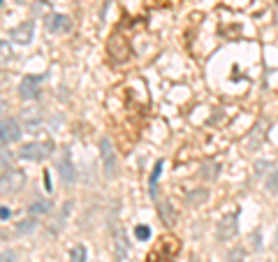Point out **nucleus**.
<instances>
[{
  "mask_svg": "<svg viewBox=\"0 0 278 262\" xmlns=\"http://www.w3.org/2000/svg\"><path fill=\"white\" fill-rule=\"evenodd\" d=\"M53 153V142H30V144H23L19 149V158L28 162H42L46 160L49 155Z\"/></svg>",
  "mask_w": 278,
  "mask_h": 262,
  "instance_id": "f257e3e1",
  "label": "nucleus"
},
{
  "mask_svg": "<svg viewBox=\"0 0 278 262\" xmlns=\"http://www.w3.org/2000/svg\"><path fill=\"white\" fill-rule=\"evenodd\" d=\"M100 158H102V167H105V174L109 179H114L119 174V155H116V149H114L112 139L102 137L100 139Z\"/></svg>",
  "mask_w": 278,
  "mask_h": 262,
  "instance_id": "f03ea898",
  "label": "nucleus"
},
{
  "mask_svg": "<svg viewBox=\"0 0 278 262\" xmlns=\"http://www.w3.org/2000/svg\"><path fill=\"white\" fill-rule=\"evenodd\" d=\"M237 230H239V211L223 216V221L216 227V237H218V241H232L237 237Z\"/></svg>",
  "mask_w": 278,
  "mask_h": 262,
  "instance_id": "7ed1b4c3",
  "label": "nucleus"
},
{
  "mask_svg": "<svg viewBox=\"0 0 278 262\" xmlns=\"http://www.w3.org/2000/svg\"><path fill=\"white\" fill-rule=\"evenodd\" d=\"M26 184V174H23V170H5L2 172V195H14L21 190V186Z\"/></svg>",
  "mask_w": 278,
  "mask_h": 262,
  "instance_id": "20e7f679",
  "label": "nucleus"
},
{
  "mask_svg": "<svg viewBox=\"0 0 278 262\" xmlns=\"http://www.w3.org/2000/svg\"><path fill=\"white\" fill-rule=\"evenodd\" d=\"M7 37L12 39V42H16V44L28 46L30 42H33V37H35V23L33 21H21L19 26H14V28L7 33Z\"/></svg>",
  "mask_w": 278,
  "mask_h": 262,
  "instance_id": "39448f33",
  "label": "nucleus"
},
{
  "mask_svg": "<svg viewBox=\"0 0 278 262\" xmlns=\"http://www.w3.org/2000/svg\"><path fill=\"white\" fill-rule=\"evenodd\" d=\"M58 174L65 186H72L77 181V172H75V165H72V151L68 147L63 149V155H60V160H58Z\"/></svg>",
  "mask_w": 278,
  "mask_h": 262,
  "instance_id": "423d86ee",
  "label": "nucleus"
},
{
  "mask_svg": "<svg viewBox=\"0 0 278 262\" xmlns=\"http://www.w3.org/2000/svg\"><path fill=\"white\" fill-rule=\"evenodd\" d=\"M2 130H0V139H2V147H9V144H14V142H19L23 135L21 125H19V121H14V118H2V125H0Z\"/></svg>",
  "mask_w": 278,
  "mask_h": 262,
  "instance_id": "0eeeda50",
  "label": "nucleus"
},
{
  "mask_svg": "<svg viewBox=\"0 0 278 262\" xmlns=\"http://www.w3.org/2000/svg\"><path fill=\"white\" fill-rule=\"evenodd\" d=\"M44 79V75L40 77H23L19 84V98L21 100H35L40 95V81Z\"/></svg>",
  "mask_w": 278,
  "mask_h": 262,
  "instance_id": "6e6552de",
  "label": "nucleus"
},
{
  "mask_svg": "<svg viewBox=\"0 0 278 262\" xmlns=\"http://www.w3.org/2000/svg\"><path fill=\"white\" fill-rule=\"evenodd\" d=\"M44 28L53 35H60V33H68L72 28V21L68 14H49L44 16Z\"/></svg>",
  "mask_w": 278,
  "mask_h": 262,
  "instance_id": "1a4fd4ad",
  "label": "nucleus"
},
{
  "mask_svg": "<svg viewBox=\"0 0 278 262\" xmlns=\"http://www.w3.org/2000/svg\"><path fill=\"white\" fill-rule=\"evenodd\" d=\"M21 121L26 125V130L28 132H38L42 128V121H44V116L40 109H23L21 112Z\"/></svg>",
  "mask_w": 278,
  "mask_h": 262,
  "instance_id": "9d476101",
  "label": "nucleus"
},
{
  "mask_svg": "<svg viewBox=\"0 0 278 262\" xmlns=\"http://www.w3.org/2000/svg\"><path fill=\"white\" fill-rule=\"evenodd\" d=\"M158 214H160V218H162V223H165L167 227H174L176 221H179V214H176V209H174V204L169 200L158 202Z\"/></svg>",
  "mask_w": 278,
  "mask_h": 262,
  "instance_id": "9b49d317",
  "label": "nucleus"
},
{
  "mask_svg": "<svg viewBox=\"0 0 278 262\" xmlns=\"http://www.w3.org/2000/svg\"><path fill=\"white\" fill-rule=\"evenodd\" d=\"M206 200H209V190L206 188H195V190H190L186 195L188 207H202V204H206Z\"/></svg>",
  "mask_w": 278,
  "mask_h": 262,
  "instance_id": "f8f14e48",
  "label": "nucleus"
},
{
  "mask_svg": "<svg viewBox=\"0 0 278 262\" xmlns=\"http://www.w3.org/2000/svg\"><path fill=\"white\" fill-rule=\"evenodd\" d=\"M53 209V204L49 200H35L33 204H28V214L30 216H44Z\"/></svg>",
  "mask_w": 278,
  "mask_h": 262,
  "instance_id": "ddd939ff",
  "label": "nucleus"
},
{
  "mask_svg": "<svg viewBox=\"0 0 278 262\" xmlns=\"http://www.w3.org/2000/svg\"><path fill=\"white\" fill-rule=\"evenodd\" d=\"M162 167H165V162L158 160V162H156V167H153V172H151V179H149V195H151V200H156V188H158V179H160V174H162Z\"/></svg>",
  "mask_w": 278,
  "mask_h": 262,
  "instance_id": "4468645a",
  "label": "nucleus"
},
{
  "mask_svg": "<svg viewBox=\"0 0 278 262\" xmlns=\"http://www.w3.org/2000/svg\"><path fill=\"white\" fill-rule=\"evenodd\" d=\"M35 227H38L35 218H23L21 223H16V234H30V232H35Z\"/></svg>",
  "mask_w": 278,
  "mask_h": 262,
  "instance_id": "2eb2a0df",
  "label": "nucleus"
},
{
  "mask_svg": "<svg viewBox=\"0 0 278 262\" xmlns=\"http://www.w3.org/2000/svg\"><path fill=\"white\" fill-rule=\"evenodd\" d=\"M262 121L257 123V128H255V132H253V139H248V149L250 151H257L260 149V142H262V135H264V130H262Z\"/></svg>",
  "mask_w": 278,
  "mask_h": 262,
  "instance_id": "dca6fc26",
  "label": "nucleus"
},
{
  "mask_svg": "<svg viewBox=\"0 0 278 262\" xmlns=\"http://www.w3.org/2000/svg\"><path fill=\"white\" fill-rule=\"evenodd\" d=\"M86 258H88V251H86V246H81V244L70 251V262H86Z\"/></svg>",
  "mask_w": 278,
  "mask_h": 262,
  "instance_id": "f3484780",
  "label": "nucleus"
},
{
  "mask_svg": "<svg viewBox=\"0 0 278 262\" xmlns=\"http://www.w3.org/2000/svg\"><path fill=\"white\" fill-rule=\"evenodd\" d=\"M264 188H267V193L278 195V170H274L269 177H267V184H264Z\"/></svg>",
  "mask_w": 278,
  "mask_h": 262,
  "instance_id": "a211bd4d",
  "label": "nucleus"
},
{
  "mask_svg": "<svg viewBox=\"0 0 278 262\" xmlns=\"http://www.w3.org/2000/svg\"><path fill=\"white\" fill-rule=\"evenodd\" d=\"M151 234H153V232H151L149 225H137V227H135V237H137L139 241H149Z\"/></svg>",
  "mask_w": 278,
  "mask_h": 262,
  "instance_id": "6ab92c4d",
  "label": "nucleus"
},
{
  "mask_svg": "<svg viewBox=\"0 0 278 262\" xmlns=\"http://www.w3.org/2000/svg\"><path fill=\"white\" fill-rule=\"evenodd\" d=\"M243 255H246V253H243V248H241V246H234L232 251L225 255V260H227V262H243Z\"/></svg>",
  "mask_w": 278,
  "mask_h": 262,
  "instance_id": "aec40b11",
  "label": "nucleus"
},
{
  "mask_svg": "<svg viewBox=\"0 0 278 262\" xmlns=\"http://www.w3.org/2000/svg\"><path fill=\"white\" fill-rule=\"evenodd\" d=\"M44 9H49V0H38L35 5H33V14L35 16H40Z\"/></svg>",
  "mask_w": 278,
  "mask_h": 262,
  "instance_id": "412c9836",
  "label": "nucleus"
},
{
  "mask_svg": "<svg viewBox=\"0 0 278 262\" xmlns=\"http://www.w3.org/2000/svg\"><path fill=\"white\" fill-rule=\"evenodd\" d=\"M269 167H274L269 160H257V162H255V174L260 177V174H264V172L269 170Z\"/></svg>",
  "mask_w": 278,
  "mask_h": 262,
  "instance_id": "4be33fe9",
  "label": "nucleus"
},
{
  "mask_svg": "<svg viewBox=\"0 0 278 262\" xmlns=\"http://www.w3.org/2000/svg\"><path fill=\"white\" fill-rule=\"evenodd\" d=\"M253 248H255V251H262V230H260V227L253 232Z\"/></svg>",
  "mask_w": 278,
  "mask_h": 262,
  "instance_id": "5701e85b",
  "label": "nucleus"
},
{
  "mask_svg": "<svg viewBox=\"0 0 278 262\" xmlns=\"http://www.w3.org/2000/svg\"><path fill=\"white\" fill-rule=\"evenodd\" d=\"M14 251H2V262H14Z\"/></svg>",
  "mask_w": 278,
  "mask_h": 262,
  "instance_id": "b1692460",
  "label": "nucleus"
},
{
  "mask_svg": "<svg viewBox=\"0 0 278 262\" xmlns=\"http://www.w3.org/2000/svg\"><path fill=\"white\" fill-rule=\"evenodd\" d=\"M44 188H46V190H51V188H53V186H51V177H49V172H46V170H44Z\"/></svg>",
  "mask_w": 278,
  "mask_h": 262,
  "instance_id": "393cba45",
  "label": "nucleus"
},
{
  "mask_svg": "<svg viewBox=\"0 0 278 262\" xmlns=\"http://www.w3.org/2000/svg\"><path fill=\"white\" fill-rule=\"evenodd\" d=\"M0 216H2V221H7V218L12 216V211H9L7 207H2V209H0Z\"/></svg>",
  "mask_w": 278,
  "mask_h": 262,
  "instance_id": "a878e982",
  "label": "nucleus"
},
{
  "mask_svg": "<svg viewBox=\"0 0 278 262\" xmlns=\"http://www.w3.org/2000/svg\"><path fill=\"white\" fill-rule=\"evenodd\" d=\"M274 241H276V244H274V246H276V248H278V232H276V239H274Z\"/></svg>",
  "mask_w": 278,
  "mask_h": 262,
  "instance_id": "bb28decb",
  "label": "nucleus"
},
{
  "mask_svg": "<svg viewBox=\"0 0 278 262\" xmlns=\"http://www.w3.org/2000/svg\"><path fill=\"white\" fill-rule=\"evenodd\" d=\"M190 262H197V260H195V258H190Z\"/></svg>",
  "mask_w": 278,
  "mask_h": 262,
  "instance_id": "cd10ccee",
  "label": "nucleus"
},
{
  "mask_svg": "<svg viewBox=\"0 0 278 262\" xmlns=\"http://www.w3.org/2000/svg\"><path fill=\"white\" fill-rule=\"evenodd\" d=\"M16 2H26V0H16Z\"/></svg>",
  "mask_w": 278,
  "mask_h": 262,
  "instance_id": "c85d7f7f",
  "label": "nucleus"
}]
</instances>
